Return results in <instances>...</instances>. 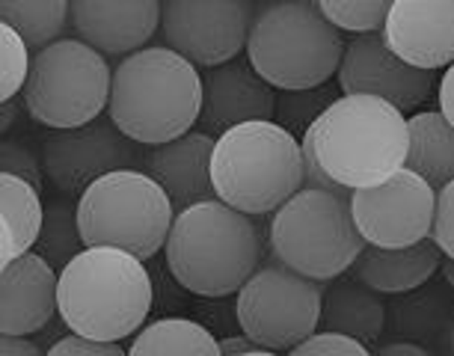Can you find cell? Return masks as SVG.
Wrapping results in <instances>:
<instances>
[{
	"instance_id": "cell-17",
	"label": "cell",
	"mask_w": 454,
	"mask_h": 356,
	"mask_svg": "<svg viewBox=\"0 0 454 356\" xmlns=\"http://www.w3.org/2000/svg\"><path fill=\"white\" fill-rule=\"evenodd\" d=\"M160 4L164 0H72L74 36L105 57L122 59L160 30Z\"/></svg>"
},
{
	"instance_id": "cell-31",
	"label": "cell",
	"mask_w": 454,
	"mask_h": 356,
	"mask_svg": "<svg viewBox=\"0 0 454 356\" xmlns=\"http://www.w3.org/2000/svg\"><path fill=\"white\" fill-rule=\"evenodd\" d=\"M294 356H312V353H348V356H368L372 347L359 342L354 336L336 333V329H315L312 336H306L303 342L291 347Z\"/></svg>"
},
{
	"instance_id": "cell-25",
	"label": "cell",
	"mask_w": 454,
	"mask_h": 356,
	"mask_svg": "<svg viewBox=\"0 0 454 356\" xmlns=\"http://www.w3.org/2000/svg\"><path fill=\"white\" fill-rule=\"evenodd\" d=\"M4 24H12L30 48H45L72 27V0H0Z\"/></svg>"
},
{
	"instance_id": "cell-3",
	"label": "cell",
	"mask_w": 454,
	"mask_h": 356,
	"mask_svg": "<svg viewBox=\"0 0 454 356\" xmlns=\"http://www.w3.org/2000/svg\"><path fill=\"white\" fill-rule=\"evenodd\" d=\"M164 256L184 291L214 300L238 294L262 265V235L253 214L214 197L176 211Z\"/></svg>"
},
{
	"instance_id": "cell-35",
	"label": "cell",
	"mask_w": 454,
	"mask_h": 356,
	"mask_svg": "<svg viewBox=\"0 0 454 356\" xmlns=\"http://www.w3.org/2000/svg\"><path fill=\"white\" fill-rule=\"evenodd\" d=\"M436 98H440V113L454 125V63L445 66L442 81L436 87Z\"/></svg>"
},
{
	"instance_id": "cell-24",
	"label": "cell",
	"mask_w": 454,
	"mask_h": 356,
	"mask_svg": "<svg viewBox=\"0 0 454 356\" xmlns=\"http://www.w3.org/2000/svg\"><path fill=\"white\" fill-rule=\"evenodd\" d=\"M128 353H220V342L191 318H160L137 329Z\"/></svg>"
},
{
	"instance_id": "cell-14",
	"label": "cell",
	"mask_w": 454,
	"mask_h": 356,
	"mask_svg": "<svg viewBox=\"0 0 454 356\" xmlns=\"http://www.w3.org/2000/svg\"><path fill=\"white\" fill-rule=\"evenodd\" d=\"M341 96H377L387 98L398 110H416L434 89V72L416 69L404 63L380 33H356L345 42L339 72H336Z\"/></svg>"
},
{
	"instance_id": "cell-27",
	"label": "cell",
	"mask_w": 454,
	"mask_h": 356,
	"mask_svg": "<svg viewBox=\"0 0 454 356\" xmlns=\"http://www.w3.org/2000/svg\"><path fill=\"white\" fill-rule=\"evenodd\" d=\"M333 101H336V92L327 83L312 89H277V113H273V119L279 125H286L294 137H303L309 131V125Z\"/></svg>"
},
{
	"instance_id": "cell-10",
	"label": "cell",
	"mask_w": 454,
	"mask_h": 356,
	"mask_svg": "<svg viewBox=\"0 0 454 356\" xmlns=\"http://www.w3.org/2000/svg\"><path fill=\"white\" fill-rule=\"evenodd\" d=\"M324 291L318 279L277 265H259L235 294V318L241 333L268 351H288L321 324Z\"/></svg>"
},
{
	"instance_id": "cell-28",
	"label": "cell",
	"mask_w": 454,
	"mask_h": 356,
	"mask_svg": "<svg viewBox=\"0 0 454 356\" xmlns=\"http://www.w3.org/2000/svg\"><path fill=\"white\" fill-rule=\"evenodd\" d=\"M413 297L410 300H401L395 309V327L398 333L404 338H425V342H431L434 336L442 333V324H445V315H449V303L442 300L440 294L431 291V294H419L410 291Z\"/></svg>"
},
{
	"instance_id": "cell-23",
	"label": "cell",
	"mask_w": 454,
	"mask_h": 356,
	"mask_svg": "<svg viewBox=\"0 0 454 356\" xmlns=\"http://www.w3.org/2000/svg\"><path fill=\"white\" fill-rule=\"evenodd\" d=\"M407 131L410 146L404 166L440 190L454 178V125L440 110H419L407 119Z\"/></svg>"
},
{
	"instance_id": "cell-30",
	"label": "cell",
	"mask_w": 454,
	"mask_h": 356,
	"mask_svg": "<svg viewBox=\"0 0 454 356\" xmlns=\"http://www.w3.org/2000/svg\"><path fill=\"white\" fill-rule=\"evenodd\" d=\"M324 19L345 33H380L392 0H315Z\"/></svg>"
},
{
	"instance_id": "cell-8",
	"label": "cell",
	"mask_w": 454,
	"mask_h": 356,
	"mask_svg": "<svg viewBox=\"0 0 454 356\" xmlns=\"http://www.w3.org/2000/svg\"><path fill=\"white\" fill-rule=\"evenodd\" d=\"M176 205L145 169H114L78 197V223L87 247H122L140 259L164 250Z\"/></svg>"
},
{
	"instance_id": "cell-39",
	"label": "cell",
	"mask_w": 454,
	"mask_h": 356,
	"mask_svg": "<svg viewBox=\"0 0 454 356\" xmlns=\"http://www.w3.org/2000/svg\"><path fill=\"white\" fill-rule=\"evenodd\" d=\"M15 125V98L12 101H4V116H0V128L10 131Z\"/></svg>"
},
{
	"instance_id": "cell-6",
	"label": "cell",
	"mask_w": 454,
	"mask_h": 356,
	"mask_svg": "<svg viewBox=\"0 0 454 356\" xmlns=\"http://www.w3.org/2000/svg\"><path fill=\"white\" fill-rule=\"evenodd\" d=\"M244 54L273 89H312L336 78L345 39L315 0H262Z\"/></svg>"
},
{
	"instance_id": "cell-37",
	"label": "cell",
	"mask_w": 454,
	"mask_h": 356,
	"mask_svg": "<svg viewBox=\"0 0 454 356\" xmlns=\"http://www.w3.org/2000/svg\"><path fill=\"white\" fill-rule=\"evenodd\" d=\"M220 353H229V356H235V353H270L268 347H262L255 338H250L247 333L241 336H229V338H223L220 342Z\"/></svg>"
},
{
	"instance_id": "cell-4",
	"label": "cell",
	"mask_w": 454,
	"mask_h": 356,
	"mask_svg": "<svg viewBox=\"0 0 454 356\" xmlns=\"http://www.w3.org/2000/svg\"><path fill=\"white\" fill-rule=\"evenodd\" d=\"M59 321L74 333L125 342L145 324L155 285L145 259L122 247H83L59 270Z\"/></svg>"
},
{
	"instance_id": "cell-36",
	"label": "cell",
	"mask_w": 454,
	"mask_h": 356,
	"mask_svg": "<svg viewBox=\"0 0 454 356\" xmlns=\"http://www.w3.org/2000/svg\"><path fill=\"white\" fill-rule=\"evenodd\" d=\"M0 353H4V356H39L42 347L33 342L30 336H10V333H4V338H0Z\"/></svg>"
},
{
	"instance_id": "cell-26",
	"label": "cell",
	"mask_w": 454,
	"mask_h": 356,
	"mask_svg": "<svg viewBox=\"0 0 454 356\" xmlns=\"http://www.w3.org/2000/svg\"><path fill=\"white\" fill-rule=\"evenodd\" d=\"M87 247L78 223V205L72 197L59 193V197L45 202V220H42V232L36 241V252H42L57 270H63L78 252Z\"/></svg>"
},
{
	"instance_id": "cell-2",
	"label": "cell",
	"mask_w": 454,
	"mask_h": 356,
	"mask_svg": "<svg viewBox=\"0 0 454 356\" xmlns=\"http://www.w3.org/2000/svg\"><path fill=\"white\" fill-rule=\"evenodd\" d=\"M200 66L169 45H145L114 69L107 116L143 146H160L193 131L202 113Z\"/></svg>"
},
{
	"instance_id": "cell-21",
	"label": "cell",
	"mask_w": 454,
	"mask_h": 356,
	"mask_svg": "<svg viewBox=\"0 0 454 356\" xmlns=\"http://www.w3.org/2000/svg\"><path fill=\"white\" fill-rule=\"evenodd\" d=\"M387 309L389 306L374 288L363 285L359 279L336 276L333 285L324 291L318 327L354 336L372 347L383 336V327H387Z\"/></svg>"
},
{
	"instance_id": "cell-22",
	"label": "cell",
	"mask_w": 454,
	"mask_h": 356,
	"mask_svg": "<svg viewBox=\"0 0 454 356\" xmlns=\"http://www.w3.org/2000/svg\"><path fill=\"white\" fill-rule=\"evenodd\" d=\"M39 188L27 178H19L12 173L0 175V265H10L12 259L24 252L36 250L42 220H45V202L39 197Z\"/></svg>"
},
{
	"instance_id": "cell-1",
	"label": "cell",
	"mask_w": 454,
	"mask_h": 356,
	"mask_svg": "<svg viewBox=\"0 0 454 356\" xmlns=\"http://www.w3.org/2000/svg\"><path fill=\"white\" fill-rule=\"evenodd\" d=\"M306 184L333 190L372 188L407 160L404 110L377 96H339L300 137Z\"/></svg>"
},
{
	"instance_id": "cell-16",
	"label": "cell",
	"mask_w": 454,
	"mask_h": 356,
	"mask_svg": "<svg viewBox=\"0 0 454 356\" xmlns=\"http://www.w3.org/2000/svg\"><path fill=\"white\" fill-rule=\"evenodd\" d=\"M59 270L30 250L0 270V329L10 336H36L59 315Z\"/></svg>"
},
{
	"instance_id": "cell-12",
	"label": "cell",
	"mask_w": 454,
	"mask_h": 356,
	"mask_svg": "<svg viewBox=\"0 0 454 356\" xmlns=\"http://www.w3.org/2000/svg\"><path fill=\"white\" fill-rule=\"evenodd\" d=\"M350 217L365 244L374 247H410L431 235L436 190L410 166H401L372 188L348 193Z\"/></svg>"
},
{
	"instance_id": "cell-5",
	"label": "cell",
	"mask_w": 454,
	"mask_h": 356,
	"mask_svg": "<svg viewBox=\"0 0 454 356\" xmlns=\"http://www.w3.org/2000/svg\"><path fill=\"white\" fill-rule=\"evenodd\" d=\"M217 199L244 214H273L306 184L300 137L277 119H253L217 134L211 151Z\"/></svg>"
},
{
	"instance_id": "cell-32",
	"label": "cell",
	"mask_w": 454,
	"mask_h": 356,
	"mask_svg": "<svg viewBox=\"0 0 454 356\" xmlns=\"http://www.w3.org/2000/svg\"><path fill=\"white\" fill-rule=\"evenodd\" d=\"M0 160H4V173L27 178L30 184H36V188L42 190V184H45V166H42V158H36V151H33L24 140L6 137L4 151H0Z\"/></svg>"
},
{
	"instance_id": "cell-7",
	"label": "cell",
	"mask_w": 454,
	"mask_h": 356,
	"mask_svg": "<svg viewBox=\"0 0 454 356\" xmlns=\"http://www.w3.org/2000/svg\"><path fill=\"white\" fill-rule=\"evenodd\" d=\"M348 193L303 184L282 202L270 217L273 259L318 282L348 274L365 247L350 217Z\"/></svg>"
},
{
	"instance_id": "cell-9",
	"label": "cell",
	"mask_w": 454,
	"mask_h": 356,
	"mask_svg": "<svg viewBox=\"0 0 454 356\" xmlns=\"http://www.w3.org/2000/svg\"><path fill=\"white\" fill-rule=\"evenodd\" d=\"M110 87L114 69L107 57L78 36H63L36 48L21 101L42 128H78L105 113Z\"/></svg>"
},
{
	"instance_id": "cell-11",
	"label": "cell",
	"mask_w": 454,
	"mask_h": 356,
	"mask_svg": "<svg viewBox=\"0 0 454 356\" xmlns=\"http://www.w3.org/2000/svg\"><path fill=\"white\" fill-rule=\"evenodd\" d=\"M143 149V143L119 131L110 116H98L78 128H48L42 137V166L48 182L74 199L114 169H145L149 155Z\"/></svg>"
},
{
	"instance_id": "cell-15",
	"label": "cell",
	"mask_w": 454,
	"mask_h": 356,
	"mask_svg": "<svg viewBox=\"0 0 454 356\" xmlns=\"http://www.w3.org/2000/svg\"><path fill=\"white\" fill-rule=\"evenodd\" d=\"M380 36L416 69H445L454 63V0H392Z\"/></svg>"
},
{
	"instance_id": "cell-29",
	"label": "cell",
	"mask_w": 454,
	"mask_h": 356,
	"mask_svg": "<svg viewBox=\"0 0 454 356\" xmlns=\"http://www.w3.org/2000/svg\"><path fill=\"white\" fill-rule=\"evenodd\" d=\"M33 69L30 42L12 24H0V104L19 98Z\"/></svg>"
},
{
	"instance_id": "cell-40",
	"label": "cell",
	"mask_w": 454,
	"mask_h": 356,
	"mask_svg": "<svg viewBox=\"0 0 454 356\" xmlns=\"http://www.w3.org/2000/svg\"><path fill=\"white\" fill-rule=\"evenodd\" d=\"M440 274L445 279V285L454 291V259H442V265H440Z\"/></svg>"
},
{
	"instance_id": "cell-18",
	"label": "cell",
	"mask_w": 454,
	"mask_h": 356,
	"mask_svg": "<svg viewBox=\"0 0 454 356\" xmlns=\"http://www.w3.org/2000/svg\"><path fill=\"white\" fill-rule=\"evenodd\" d=\"M202 113L200 125L208 134H223L232 125L253 119H273L277 113V89L250 66V59H229L214 66L202 78Z\"/></svg>"
},
{
	"instance_id": "cell-13",
	"label": "cell",
	"mask_w": 454,
	"mask_h": 356,
	"mask_svg": "<svg viewBox=\"0 0 454 356\" xmlns=\"http://www.w3.org/2000/svg\"><path fill=\"white\" fill-rule=\"evenodd\" d=\"M253 0H164V42L191 63L214 69L241 57L253 27Z\"/></svg>"
},
{
	"instance_id": "cell-20",
	"label": "cell",
	"mask_w": 454,
	"mask_h": 356,
	"mask_svg": "<svg viewBox=\"0 0 454 356\" xmlns=\"http://www.w3.org/2000/svg\"><path fill=\"white\" fill-rule=\"evenodd\" d=\"M442 250L431 235L410 247H374L365 244L354 261V279L377 294H410L427 285L442 265Z\"/></svg>"
},
{
	"instance_id": "cell-33",
	"label": "cell",
	"mask_w": 454,
	"mask_h": 356,
	"mask_svg": "<svg viewBox=\"0 0 454 356\" xmlns=\"http://www.w3.org/2000/svg\"><path fill=\"white\" fill-rule=\"evenodd\" d=\"M48 353H54V356H114V353H128V347L122 342H105V338H92V336L68 329L66 336H59L57 342L48 344Z\"/></svg>"
},
{
	"instance_id": "cell-19",
	"label": "cell",
	"mask_w": 454,
	"mask_h": 356,
	"mask_svg": "<svg viewBox=\"0 0 454 356\" xmlns=\"http://www.w3.org/2000/svg\"><path fill=\"white\" fill-rule=\"evenodd\" d=\"M211 151L214 137L208 131H187L169 143L152 146L145 173L169 193L176 211L217 197L211 182Z\"/></svg>"
},
{
	"instance_id": "cell-41",
	"label": "cell",
	"mask_w": 454,
	"mask_h": 356,
	"mask_svg": "<svg viewBox=\"0 0 454 356\" xmlns=\"http://www.w3.org/2000/svg\"><path fill=\"white\" fill-rule=\"evenodd\" d=\"M445 344H449V351L454 353V318L449 321V329H445Z\"/></svg>"
},
{
	"instance_id": "cell-38",
	"label": "cell",
	"mask_w": 454,
	"mask_h": 356,
	"mask_svg": "<svg viewBox=\"0 0 454 356\" xmlns=\"http://www.w3.org/2000/svg\"><path fill=\"white\" fill-rule=\"evenodd\" d=\"M374 353L380 356H431V347L413 342V338H404V342H392V344H380Z\"/></svg>"
},
{
	"instance_id": "cell-34",
	"label": "cell",
	"mask_w": 454,
	"mask_h": 356,
	"mask_svg": "<svg viewBox=\"0 0 454 356\" xmlns=\"http://www.w3.org/2000/svg\"><path fill=\"white\" fill-rule=\"evenodd\" d=\"M431 237L436 241V247L442 250L445 259H454V178L436 190V211H434Z\"/></svg>"
}]
</instances>
